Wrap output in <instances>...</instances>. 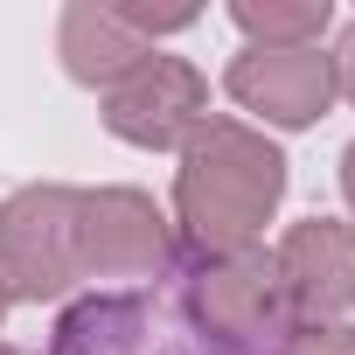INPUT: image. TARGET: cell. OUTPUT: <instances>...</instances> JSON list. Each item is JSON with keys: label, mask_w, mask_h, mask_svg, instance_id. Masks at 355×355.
I'll return each instance as SVG.
<instances>
[{"label": "cell", "mask_w": 355, "mask_h": 355, "mask_svg": "<svg viewBox=\"0 0 355 355\" xmlns=\"http://www.w3.org/2000/svg\"><path fill=\"white\" fill-rule=\"evenodd\" d=\"M279 202H286V153L258 125L209 112L182 139V167H174V244H182V258L258 251Z\"/></svg>", "instance_id": "obj_1"}, {"label": "cell", "mask_w": 355, "mask_h": 355, "mask_svg": "<svg viewBox=\"0 0 355 355\" xmlns=\"http://www.w3.org/2000/svg\"><path fill=\"white\" fill-rule=\"evenodd\" d=\"M49 355H223V341L196 320L182 265H174L167 279L70 300L49 334Z\"/></svg>", "instance_id": "obj_2"}, {"label": "cell", "mask_w": 355, "mask_h": 355, "mask_svg": "<svg viewBox=\"0 0 355 355\" xmlns=\"http://www.w3.org/2000/svg\"><path fill=\"white\" fill-rule=\"evenodd\" d=\"M182 286L196 320L223 341V355H286L300 320L279 293V272L265 251H237V258H182Z\"/></svg>", "instance_id": "obj_3"}, {"label": "cell", "mask_w": 355, "mask_h": 355, "mask_svg": "<svg viewBox=\"0 0 355 355\" xmlns=\"http://www.w3.org/2000/svg\"><path fill=\"white\" fill-rule=\"evenodd\" d=\"M77 189L35 182L0 202V293L8 300H63L77 286Z\"/></svg>", "instance_id": "obj_4"}, {"label": "cell", "mask_w": 355, "mask_h": 355, "mask_svg": "<svg viewBox=\"0 0 355 355\" xmlns=\"http://www.w3.org/2000/svg\"><path fill=\"white\" fill-rule=\"evenodd\" d=\"M182 265L174 223L139 189H77V272L84 279H167Z\"/></svg>", "instance_id": "obj_5"}, {"label": "cell", "mask_w": 355, "mask_h": 355, "mask_svg": "<svg viewBox=\"0 0 355 355\" xmlns=\"http://www.w3.org/2000/svg\"><path fill=\"white\" fill-rule=\"evenodd\" d=\"M209 119V84L189 56H167L153 49L146 63H132L112 91H105V132L125 139V146H182L196 125Z\"/></svg>", "instance_id": "obj_6"}, {"label": "cell", "mask_w": 355, "mask_h": 355, "mask_svg": "<svg viewBox=\"0 0 355 355\" xmlns=\"http://www.w3.org/2000/svg\"><path fill=\"white\" fill-rule=\"evenodd\" d=\"M272 272L300 327H341V313L355 306V223L341 216L293 223L272 251Z\"/></svg>", "instance_id": "obj_7"}, {"label": "cell", "mask_w": 355, "mask_h": 355, "mask_svg": "<svg viewBox=\"0 0 355 355\" xmlns=\"http://www.w3.org/2000/svg\"><path fill=\"white\" fill-rule=\"evenodd\" d=\"M196 15L189 8H167V15H153V8H112V0H77V8H63V28H56V49H63V70L77 77V84H98V91H112L132 63H146L153 56V42L160 35H174V28H189Z\"/></svg>", "instance_id": "obj_8"}, {"label": "cell", "mask_w": 355, "mask_h": 355, "mask_svg": "<svg viewBox=\"0 0 355 355\" xmlns=\"http://www.w3.org/2000/svg\"><path fill=\"white\" fill-rule=\"evenodd\" d=\"M223 91L244 112H258L265 125H279V132H300V125L327 119V105L341 98L334 91V56L320 42L313 49H244L230 63Z\"/></svg>", "instance_id": "obj_9"}, {"label": "cell", "mask_w": 355, "mask_h": 355, "mask_svg": "<svg viewBox=\"0 0 355 355\" xmlns=\"http://www.w3.org/2000/svg\"><path fill=\"white\" fill-rule=\"evenodd\" d=\"M327 0H237L230 21L251 35V49H313L327 28Z\"/></svg>", "instance_id": "obj_10"}, {"label": "cell", "mask_w": 355, "mask_h": 355, "mask_svg": "<svg viewBox=\"0 0 355 355\" xmlns=\"http://www.w3.org/2000/svg\"><path fill=\"white\" fill-rule=\"evenodd\" d=\"M286 355H355V327H300Z\"/></svg>", "instance_id": "obj_11"}, {"label": "cell", "mask_w": 355, "mask_h": 355, "mask_svg": "<svg viewBox=\"0 0 355 355\" xmlns=\"http://www.w3.org/2000/svg\"><path fill=\"white\" fill-rule=\"evenodd\" d=\"M334 91L355 105V21L341 28V49H334Z\"/></svg>", "instance_id": "obj_12"}, {"label": "cell", "mask_w": 355, "mask_h": 355, "mask_svg": "<svg viewBox=\"0 0 355 355\" xmlns=\"http://www.w3.org/2000/svg\"><path fill=\"white\" fill-rule=\"evenodd\" d=\"M341 196H348V209H355V139H348V153H341Z\"/></svg>", "instance_id": "obj_13"}, {"label": "cell", "mask_w": 355, "mask_h": 355, "mask_svg": "<svg viewBox=\"0 0 355 355\" xmlns=\"http://www.w3.org/2000/svg\"><path fill=\"white\" fill-rule=\"evenodd\" d=\"M0 355H21V348H15V341H0Z\"/></svg>", "instance_id": "obj_14"}, {"label": "cell", "mask_w": 355, "mask_h": 355, "mask_svg": "<svg viewBox=\"0 0 355 355\" xmlns=\"http://www.w3.org/2000/svg\"><path fill=\"white\" fill-rule=\"evenodd\" d=\"M0 313H8V293H0Z\"/></svg>", "instance_id": "obj_15"}]
</instances>
